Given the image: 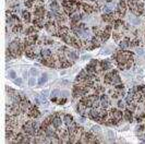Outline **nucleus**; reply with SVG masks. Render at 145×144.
Masks as SVG:
<instances>
[{
	"mask_svg": "<svg viewBox=\"0 0 145 144\" xmlns=\"http://www.w3.org/2000/svg\"><path fill=\"white\" fill-rule=\"evenodd\" d=\"M25 50V45L21 44L19 39H14L11 41L7 49V57L9 58H20L22 56L23 51Z\"/></svg>",
	"mask_w": 145,
	"mask_h": 144,
	"instance_id": "f257e3e1",
	"label": "nucleus"
},
{
	"mask_svg": "<svg viewBox=\"0 0 145 144\" xmlns=\"http://www.w3.org/2000/svg\"><path fill=\"white\" fill-rule=\"evenodd\" d=\"M113 60H114L117 63H125L130 60H134V56L133 52L129 50H119L113 55Z\"/></svg>",
	"mask_w": 145,
	"mask_h": 144,
	"instance_id": "f03ea898",
	"label": "nucleus"
},
{
	"mask_svg": "<svg viewBox=\"0 0 145 144\" xmlns=\"http://www.w3.org/2000/svg\"><path fill=\"white\" fill-rule=\"evenodd\" d=\"M127 9H128V2L125 1V0H120L118 3V6H117V10H116V14L118 15L119 18H123L125 15V13H127Z\"/></svg>",
	"mask_w": 145,
	"mask_h": 144,
	"instance_id": "7ed1b4c3",
	"label": "nucleus"
},
{
	"mask_svg": "<svg viewBox=\"0 0 145 144\" xmlns=\"http://www.w3.org/2000/svg\"><path fill=\"white\" fill-rule=\"evenodd\" d=\"M46 10L44 6H36L34 9V19L37 20H45L46 18Z\"/></svg>",
	"mask_w": 145,
	"mask_h": 144,
	"instance_id": "20e7f679",
	"label": "nucleus"
},
{
	"mask_svg": "<svg viewBox=\"0 0 145 144\" xmlns=\"http://www.w3.org/2000/svg\"><path fill=\"white\" fill-rule=\"evenodd\" d=\"M110 118H114L117 119L119 122H121V120L123 119V113L121 111V109H116V108H111L109 110V116Z\"/></svg>",
	"mask_w": 145,
	"mask_h": 144,
	"instance_id": "39448f33",
	"label": "nucleus"
},
{
	"mask_svg": "<svg viewBox=\"0 0 145 144\" xmlns=\"http://www.w3.org/2000/svg\"><path fill=\"white\" fill-rule=\"evenodd\" d=\"M113 29H114V25L109 24V25H107L104 30H103V34H102V36H100V38H102L103 41H106L107 39L110 37L111 33H113Z\"/></svg>",
	"mask_w": 145,
	"mask_h": 144,
	"instance_id": "423d86ee",
	"label": "nucleus"
},
{
	"mask_svg": "<svg viewBox=\"0 0 145 144\" xmlns=\"http://www.w3.org/2000/svg\"><path fill=\"white\" fill-rule=\"evenodd\" d=\"M26 113H27V117L31 118V119H35V118L41 116V111L37 108V106H32V107L26 111Z\"/></svg>",
	"mask_w": 145,
	"mask_h": 144,
	"instance_id": "0eeeda50",
	"label": "nucleus"
},
{
	"mask_svg": "<svg viewBox=\"0 0 145 144\" xmlns=\"http://www.w3.org/2000/svg\"><path fill=\"white\" fill-rule=\"evenodd\" d=\"M38 41V36L37 34H33V35H27V37L24 39V45L25 46H29V45H32L34 46L36 44V41Z\"/></svg>",
	"mask_w": 145,
	"mask_h": 144,
	"instance_id": "6e6552de",
	"label": "nucleus"
},
{
	"mask_svg": "<svg viewBox=\"0 0 145 144\" xmlns=\"http://www.w3.org/2000/svg\"><path fill=\"white\" fill-rule=\"evenodd\" d=\"M20 106H21V109H22V111H24V113H26L27 110H29L30 108L32 107V103L29 101L27 98H25V97H22V101H21L20 103Z\"/></svg>",
	"mask_w": 145,
	"mask_h": 144,
	"instance_id": "1a4fd4ad",
	"label": "nucleus"
},
{
	"mask_svg": "<svg viewBox=\"0 0 145 144\" xmlns=\"http://www.w3.org/2000/svg\"><path fill=\"white\" fill-rule=\"evenodd\" d=\"M62 121H63V120H61V118H60V113H56L55 118H53V120H52V126L55 127L56 129H60L62 126Z\"/></svg>",
	"mask_w": 145,
	"mask_h": 144,
	"instance_id": "9d476101",
	"label": "nucleus"
},
{
	"mask_svg": "<svg viewBox=\"0 0 145 144\" xmlns=\"http://www.w3.org/2000/svg\"><path fill=\"white\" fill-rule=\"evenodd\" d=\"M25 56H26L27 58H30V59H33V58H35V50H34V46L32 45H29V46H25Z\"/></svg>",
	"mask_w": 145,
	"mask_h": 144,
	"instance_id": "9b49d317",
	"label": "nucleus"
},
{
	"mask_svg": "<svg viewBox=\"0 0 145 144\" xmlns=\"http://www.w3.org/2000/svg\"><path fill=\"white\" fill-rule=\"evenodd\" d=\"M88 80V73L87 71L84 69V70H82L80 73L78 74V76H76L75 79V82H83V81H86Z\"/></svg>",
	"mask_w": 145,
	"mask_h": 144,
	"instance_id": "f8f14e48",
	"label": "nucleus"
},
{
	"mask_svg": "<svg viewBox=\"0 0 145 144\" xmlns=\"http://www.w3.org/2000/svg\"><path fill=\"white\" fill-rule=\"evenodd\" d=\"M102 19H103V21L109 23V24H110V23H114V21L116 20V18H114V13H111V12L104 13V14L102 15Z\"/></svg>",
	"mask_w": 145,
	"mask_h": 144,
	"instance_id": "ddd939ff",
	"label": "nucleus"
},
{
	"mask_svg": "<svg viewBox=\"0 0 145 144\" xmlns=\"http://www.w3.org/2000/svg\"><path fill=\"white\" fill-rule=\"evenodd\" d=\"M82 10H83L84 13H86V14H91V13L94 12L95 10L97 11V8H95V7L91 6V4H87V3H82Z\"/></svg>",
	"mask_w": 145,
	"mask_h": 144,
	"instance_id": "4468645a",
	"label": "nucleus"
},
{
	"mask_svg": "<svg viewBox=\"0 0 145 144\" xmlns=\"http://www.w3.org/2000/svg\"><path fill=\"white\" fill-rule=\"evenodd\" d=\"M99 102H100V106L104 108H107L109 105H110V101H109V97L107 95L103 94L102 96L99 97Z\"/></svg>",
	"mask_w": 145,
	"mask_h": 144,
	"instance_id": "2eb2a0df",
	"label": "nucleus"
},
{
	"mask_svg": "<svg viewBox=\"0 0 145 144\" xmlns=\"http://www.w3.org/2000/svg\"><path fill=\"white\" fill-rule=\"evenodd\" d=\"M119 47H120L122 50H125L129 47H131V41H130L129 37H125L124 39H122V41H120V44H119Z\"/></svg>",
	"mask_w": 145,
	"mask_h": 144,
	"instance_id": "dca6fc26",
	"label": "nucleus"
},
{
	"mask_svg": "<svg viewBox=\"0 0 145 144\" xmlns=\"http://www.w3.org/2000/svg\"><path fill=\"white\" fill-rule=\"evenodd\" d=\"M123 119L129 122H132L133 121V111H131L127 108L123 109Z\"/></svg>",
	"mask_w": 145,
	"mask_h": 144,
	"instance_id": "f3484780",
	"label": "nucleus"
},
{
	"mask_svg": "<svg viewBox=\"0 0 145 144\" xmlns=\"http://www.w3.org/2000/svg\"><path fill=\"white\" fill-rule=\"evenodd\" d=\"M33 24H34V26L36 27L37 30H41V29H44V26L46 25V22H45V20H37V19H34V20H33Z\"/></svg>",
	"mask_w": 145,
	"mask_h": 144,
	"instance_id": "a211bd4d",
	"label": "nucleus"
},
{
	"mask_svg": "<svg viewBox=\"0 0 145 144\" xmlns=\"http://www.w3.org/2000/svg\"><path fill=\"white\" fill-rule=\"evenodd\" d=\"M8 23H10L11 26H14V25L21 24V21H20V19L18 18V15L13 14L11 18H9V19H8Z\"/></svg>",
	"mask_w": 145,
	"mask_h": 144,
	"instance_id": "6ab92c4d",
	"label": "nucleus"
},
{
	"mask_svg": "<svg viewBox=\"0 0 145 144\" xmlns=\"http://www.w3.org/2000/svg\"><path fill=\"white\" fill-rule=\"evenodd\" d=\"M111 74H113V85H117L119 83H121V79L118 74V71L113 70L111 71Z\"/></svg>",
	"mask_w": 145,
	"mask_h": 144,
	"instance_id": "aec40b11",
	"label": "nucleus"
},
{
	"mask_svg": "<svg viewBox=\"0 0 145 144\" xmlns=\"http://www.w3.org/2000/svg\"><path fill=\"white\" fill-rule=\"evenodd\" d=\"M104 82H105V84L106 85H111L113 84V74H111V71L108 72V73H105Z\"/></svg>",
	"mask_w": 145,
	"mask_h": 144,
	"instance_id": "412c9836",
	"label": "nucleus"
},
{
	"mask_svg": "<svg viewBox=\"0 0 145 144\" xmlns=\"http://www.w3.org/2000/svg\"><path fill=\"white\" fill-rule=\"evenodd\" d=\"M73 121H74V120H73V116H72V115H69V113H67V115L63 116V122H64L65 126H67V128L69 127Z\"/></svg>",
	"mask_w": 145,
	"mask_h": 144,
	"instance_id": "4be33fe9",
	"label": "nucleus"
},
{
	"mask_svg": "<svg viewBox=\"0 0 145 144\" xmlns=\"http://www.w3.org/2000/svg\"><path fill=\"white\" fill-rule=\"evenodd\" d=\"M122 32L121 31H118V30H114L113 32V37H114V41H119L121 39V37H122Z\"/></svg>",
	"mask_w": 145,
	"mask_h": 144,
	"instance_id": "5701e85b",
	"label": "nucleus"
},
{
	"mask_svg": "<svg viewBox=\"0 0 145 144\" xmlns=\"http://www.w3.org/2000/svg\"><path fill=\"white\" fill-rule=\"evenodd\" d=\"M24 34H26V35H33V34H37V29L34 26V25H33V26H29L27 29H25Z\"/></svg>",
	"mask_w": 145,
	"mask_h": 144,
	"instance_id": "b1692460",
	"label": "nucleus"
},
{
	"mask_svg": "<svg viewBox=\"0 0 145 144\" xmlns=\"http://www.w3.org/2000/svg\"><path fill=\"white\" fill-rule=\"evenodd\" d=\"M22 18H23V20H24V22H26V23L31 22V13H30L29 11H26V10L23 11L22 12Z\"/></svg>",
	"mask_w": 145,
	"mask_h": 144,
	"instance_id": "393cba45",
	"label": "nucleus"
},
{
	"mask_svg": "<svg viewBox=\"0 0 145 144\" xmlns=\"http://www.w3.org/2000/svg\"><path fill=\"white\" fill-rule=\"evenodd\" d=\"M41 57H43L44 59H47V58H49V57H51V56H52L50 49H43L41 51Z\"/></svg>",
	"mask_w": 145,
	"mask_h": 144,
	"instance_id": "a878e982",
	"label": "nucleus"
},
{
	"mask_svg": "<svg viewBox=\"0 0 145 144\" xmlns=\"http://www.w3.org/2000/svg\"><path fill=\"white\" fill-rule=\"evenodd\" d=\"M49 7H50V10L51 11H60L59 10V4H58V2L56 1V0H53V1L50 2V4H49Z\"/></svg>",
	"mask_w": 145,
	"mask_h": 144,
	"instance_id": "bb28decb",
	"label": "nucleus"
},
{
	"mask_svg": "<svg viewBox=\"0 0 145 144\" xmlns=\"http://www.w3.org/2000/svg\"><path fill=\"white\" fill-rule=\"evenodd\" d=\"M23 30V25L22 23L21 24H18V25H14V26H12V32L14 34H18V33H21Z\"/></svg>",
	"mask_w": 145,
	"mask_h": 144,
	"instance_id": "cd10ccee",
	"label": "nucleus"
},
{
	"mask_svg": "<svg viewBox=\"0 0 145 144\" xmlns=\"http://www.w3.org/2000/svg\"><path fill=\"white\" fill-rule=\"evenodd\" d=\"M100 66H102V68L104 69V71L110 69V63H109V61H107V60H103V61H100Z\"/></svg>",
	"mask_w": 145,
	"mask_h": 144,
	"instance_id": "c85d7f7f",
	"label": "nucleus"
},
{
	"mask_svg": "<svg viewBox=\"0 0 145 144\" xmlns=\"http://www.w3.org/2000/svg\"><path fill=\"white\" fill-rule=\"evenodd\" d=\"M140 44H141V41H140L139 38H134L131 41V47H136V46H139Z\"/></svg>",
	"mask_w": 145,
	"mask_h": 144,
	"instance_id": "c756f323",
	"label": "nucleus"
},
{
	"mask_svg": "<svg viewBox=\"0 0 145 144\" xmlns=\"http://www.w3.org/2000/svg\"><path fill=\"white\" fill-rule=\"evenodd\" d=\"M125 107H127V103H125L124 101H121L120 99V101L118 102V108L122 110V109H125Z\"/></svg>",
	"mask_w": 145,
	"mask_h": 144,
	"instance_id": "7c9ffc66",
	"label": "nucleus"
},
{
	"mask_svg": "<svg viewBox=\"0 0 145 144\" xmlns=\"http://www.w3.org/2000/svg\"><path fill=\"white\" fill-rule=\"evenodd\" d=\"M46 80H47V74H46V73H44L43 75H41V78L39 79L38 84H39V85H41L43 83H45V82H46Z\"/></svg>",
	"mask_w": 145,
	"mask_h": 144,
	"instance_id": "2f4dec72",
	"label": "nucleus"
},
{
	"mask_svg": "<svg viewBox=\"0 0 145 144\" xmlns=\"http://www.w3.org/2000/svg\"><path fill=\"white\" fill-rule=\"evenodd\" d=\"M43 43L44 44H46V45H51V44H53V41H51V39H49V38H43Z\"/></svg>",
	"mask_w": 145,
	"mask_h": 144,
	"instance_id": "473e14b6",
	"label": "nucleus"
},
{
	"mask_svg": "<svg viewBox=\"0 0 145 144\" xmlns=\"http://www.w3.org/2000/svg\"><path fill=\"white\" fill-rule=\"evenodd\" d=\"M59 90H53L52 92H51V97H57L58 95H59Z\"/></svg>",
	"mask_w": 145,
	"mask_h": 144,
	"instance_id": "72a5a7b5",
	"label": "nucleus"
},
{
	"mask_svg": "<svg viewBox=\"0 0 145 144\" xmlns=\"http://www.w3.org/2000/svg\"><path fill=\"white\" fill-rule=\"evenodd\" d=\"M65 102H67V99H65V98H61V99H58L57 104H59V105H63Z\"/></svg>",
	"mask_w": 145,
	"mask_h": 144,
	"instance_id": "f704fd0d",
	"label": "nucleus"
},
{
	"mask_svg": "<svg viewBox=\"0 0 145 144\" xmlns=\"http://www.w3.org/2000/svg\"><path fill=\"white\" fill-rule=\"evenodd\" d=\"M92 131L93 132H96V133H99L100 132V130H99V127H96V126H94L92 128Z\"/></svg>",
	"mask_w": 145,
	"mask_h": 144,
	"instance_id": "c9c22d12",
	"label": "nucleus"
},
{
	"mask_svg": "<svg viewBox=\"0 0 145 144\" xmlns=\"http://www.w3.org/2000/svg\"><path fill=\"white\" fill-rule=\"evenodd\" d=\"M10 78H11V79H14V78H15V72L10 71Z\"/></svg>",
	"mask_w": 145,
	"mask_h": 144,
	"instance_id": "e433bc0d",
	"label": "nucleus"
},
{
	"mask_svg": "<svg viewBox=\"0 0 145 144\" xmlns=\"http://www.w3.org/2000/svg\"><path fill=\"white\" fill-rule=\"evenodd\" d=\"M30 85H31V86H33V85H34V80H33V79H31V80H30Z\"/></svg>",
	"mask_w": 145,
	"mask_h": 144,
	"instance_id": "4c0bfd02",
	"label": "nucleus"
},
{
	"mask_svg": "<svg viewBox=\"0 0 145 144\" xmlns=\"http://www.w3.org/2000/svg\"><path fill=\"white\" fill-rule=\"evenodd\" d=\"M15 83H16V84H21V83H22V81H21L20 79H18V80H15Z\"/></svg>",
	"mask_w": 145,
	"mask_h": 144,
	"instance_id": "58836bf2",
	"label": "nucleus"
},
{
	"mask_svg": "<svg viewBox=\"0 0 145 144\" xmlns=\"http://www.w3.org/2000/svg\"><path fill=\"white\" fill-rule=\"evenodd\" d=\"M105 1H108L109 2V1H111V0H105Z\"/></svg>",
	"mask_w": 145,
	"mask_h": 144,
	"instance_id": "ea45409f",
	"label": "nucleus"
}]
</instances>
